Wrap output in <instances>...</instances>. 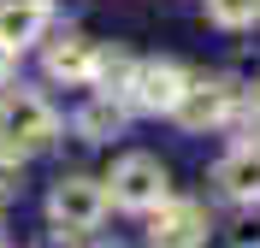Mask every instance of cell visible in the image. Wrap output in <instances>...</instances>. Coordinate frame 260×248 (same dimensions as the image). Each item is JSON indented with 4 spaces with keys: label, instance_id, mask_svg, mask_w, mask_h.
<instances>
[{
    "label": "cell",
    "instance_id": "obj_1",
    "mask_svg": "<svg viewBox=\"0 0 260 248\" xmlns=\"http://www.w3.org/2000/svg\"><path fill=\"white\" fill-rule=\"evenodd\" d=\"M53 136H59V118H53V107L42 95L18 89V95L0 100V154L6 160H24V154L48 148Z\"/></svg>",
    "mask_w": 260,
    "mask_h": 248
},
{
    "label": "cell",
    "instance_id": "obj_2",
    "mask_svg": "<svg viewBox=\"0 0 260 248\" xmlns=\"http://www.w3.org/2000/svg\"><path fill=\"white\" fill-rule=\"evenodd\" d=\"M107 183H113L107 201H118L124 213H154V207L172 195V178H166V165L154 160V154H124Z\"/></svg>",
    "mask_w": 260,
    "mask_h": 248
},
{
    "label": "cell",
    "instance_id": "obj_3",
    "mask_svg": "<svg viewBox=\"0 0 260 248\" xmlns=\"http://www.w3.org/2000/svg\"><path fill=\"white\" fill-rule=\"evenodd\" d=\"M48 219L59 231H95L107 219V189L95 178H59L48 195Z\"/></svg>",
    "mask_w": 260,
    "mask_h": 248
},
{
    "label": "cell",
    "instance_id": "obj_4",
    "mask_svg": "<svg viewBox=\"0 0 260 248\" xmlns=\"http://www.w3.org/2000/svg\"><path fill=\"white\" fill-rule=\"evenodd\" d=\"M148 248H207V213L195 201L166 195L154 207V225H148Z\"/></svg>",
    "mask_w": 260,
    "mask_h": 248
},
{
    "label": "cell",
    "instance_id": "obj_5",
    "mask_svg": "<svg viewBox=\"0 0 260 248\" xmlns=\"http://www.w3.org/2000/svg\"><path fill=\"white\" fill-rule=\"evenodd\" d=\"M183 89H189V77H183L172 59H148V65H136V77H130V107H142V113H178Z\"/></svg>",
    "mask_w": 260,
    "mask_h": 248
},
{
    "label": "cell",
    "instance_id": "obj_6",
    "mask_svg": "<svg viewBox=\"0 0 260 248\" xmlns=\"http://www.w3.org/2000/svg\"><path fill=\"white\" fill-rule=\"evenodd\" d=\"M231 113H237V89H231V83H189L172 118H178L183 130H213V124H225Z\"/></svg>",
    "mask_w": 260,
    "mask_h": 248
},
{
    "label": "cell",
    "instance_id": "obj_7",
    "mask_svg": "<svg viewBox=\"0 0 260 248\" xmlns=\"http://www.w3.org/2000/svg\"><path fill=\"white\" fill-rule=\"evenodd\" d=\"M95 65H101V48L89 42V36H53L48 42V77H59V83H89L95 77Z\"/></svg>",
    "mask_w": 260,
    "mask_h": 248
},
{
    "label": "cell",
    "instance_id": "obj_8",
    "mask_svg": "<svg viewBox=\"0 0 260 248\" xmlns=\"http://www.w3.org/2000/svg\"><path fill=\"white\" fill-rule=\"evenodd\" d=\"M213 178L231 201H260V142H243L237 154H225Z\"/></svg>",
    "mask_w": 260,
    "mask_h": 248
},
{
    "label": "cell",
    "instance_id": "obj_9",
    "mask_svg": "<svg viewBox=\"0 0 260 248\" xmlns=\"http://www.w3.org/2000/svg\"><path fill=\"white\" fill-rule=\"evenodd\" d=\"M53 6L48 0H0V42L6 48H24V42H36V36L48 30Z\"/></svg>",
    "mask_w": 260,
    "mask_h": 248
},
{
    "label": "cell",
    "instance_id": "obj_10",
    "mask_svg": "<svg viewBox=\"0 0 260 248\" xmlns=\"http://www.w3.org/2000/svg\"><path fill=\"white\" fill-rule=\"evenodd\" d=\"M77 130H83V142H113V136L124 130V107H118L113 95L89 100V107L77 113Z\"/></svg>",
    "mask_w": 260,
    "mask_h": 248
},
{
    "label": "cell",
    "instance_id": "obj_11",
    "mask_svg": "<svg viewBox=\"0 0 260 248\" xmlns=\"http://www.w3.org/2000/svg\"><path fill=\"white\" fill-rule=\"evenodd\" d=\"M207 18L219 30H254L260 24V0H207Z\"/></svg>",
    "mask_w": 260,
    "mask_h": 248
},
{
    "label": "cell",
    "instance_id": "obj_12",
    "mask_svg": "<svg viewBox=\"0 0 260 248\" xmlns=\"http://www.w3.org/2000/svg\"><path fill=\"white\" fill-rule=\"evenodd\" d=\"M95 77L107 83V95H124V89H130V77H136V65H130L124 53H101V65H95Z\"/></svg>",
    "mask_w": 260,
    "mask_h": 248
},
{
    "label": "cell",
    "instance_id": "obj_13",
    "mask_svg": "<svg viewBox=\"0 0 260 248\" xmlns=\"http://www.w3.org/2000/svg\"><path fill=\"white\" fill-rule=\"evenodd\" d=\"M18 189H24V178H18V160H6V154H0V201H18Z\"/></svg>",
    "mask_w": 260,
    "mask_h": 248
},
{
    "label": "cell",
    "instance_id": "obj_14",
    "mask_svg": "<svg viewBox=\"0 0 260 248\" xmlns=\"http://www.w3.org/2000/svg\"><path fill=\"white\" fill-rule=\"evenodd\" d=\"M12 65H18V48H6V42H0V83L12 77Z\"/></svg>",
    "mask_w": 260,
    "mask_h": 248
}]
</instances>
